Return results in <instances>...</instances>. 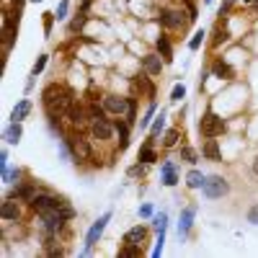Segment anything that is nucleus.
I'll use <instances>...</instances> for the list:
<instances>
[{
    "mask_svg": "<svg viewBox=\"0 0 258 258\" xmlns=\"http://www.w3.org/2000/svg\"><path fill=\"white\" fill-rule=\"evenodd\" d=\"M41 103H44L47 116H68L70 106L75 103V93L62 83H49L41 93Z\"/></svg>",
    "mask_w": 258,
    "mask_h": 258,
    "instance_id": "1",
    "label": "nucleus"
},
{
    "mask_svg": "<svg viewBox=\"0 0 258 258\" xmlns=\"http://www.w3.org/2000/svg\"><path fill=\"white\" fill-rule=\"evenodd\" d=\"M222 132H225V119L217 116L212 109H207L204 116L199 119V135H202L204 140H209V137H220Z\"/></svg>",
    "mask_w": 258,
    "mask_h": 258,
    "instance_id": "2",
    "label": "nucleus"
},
{
    "mask_svg": "<svg viewBox=\"0 0 258 258\" xmlns=\"http://www.w3.org/2000/svg\"><path fill=\"white\" fill-rule=\"evenodd\" d=\"M109 220H111V212H103L101 217L93 222V227L88 230V235H85V248H83V255H88V253L96 248V243H98V238L103 235V230H106V225H109Z\"/></svg>",
    "mask_w": 258,
    "mask_h": 258,
    "instance_id": "3",
    "label": "nucleus"
},
{
    "mask_svg": "<svg viewBox=\"0 0 258 258\" xmlns=\"http://www.w3.org/2000/svg\"><path fill=\"white\" fill-rule=\"evenodd\" d=\"M158 21H160V26H165V29H170V31H178V29H186V24H188L191 18H188L183 11H170V8H165V11H160Z\"/></svg>",
    "mask_w": 258,
    "mask_h": 258,
    "instance_id": "4",
    "label": "nucleus"
},
{
    "mask_svg": "<svg viewBox=\"0 0 258 258\" xmlns=\"http://www.w3.org/2000/svg\"><path fill=\"white\" fill-rule=\"evenodd\" d=\"M202 191H204L207 199H222V197H227V194H230V183L222 176H209L204 181Z\"/></svg>",
    "mask_w": 258,
    "mask_h": 258,
    "instance_id": "5",
    "label": "nucleus"
},
{
    "mask_svg": "<svg viewBox=\"0 0 258 258\" xmlns=\"http://www.w3.org/2000/svg\"><path fill=\"white\" fill-rule=\"evenodd\" d=\"M64 142L70 145V150H73V160L75 163H85V160H91V145H88V140H83L80 135H68L64 137Z\"/></svg>",
    "mask_w": 258,
    "mask_h": 258,
    "instance_id": "6",
    "label": "nucleus"
},
{
    "mask_svg": "<svg viewBox=\"0 0 258 258\" xmlns=\"http://www.w3.org/2000/svg\"><path fill=\"white\" fill-rule=\"evenodd\" d=\"M62 204H64V199L49 197V194H36V197L31 199V209L39 212V214H44V212H57Z\"/></svg>",
    "mask_w": 258,
    "mask_h": 258,
    "instance_id": "7",
    "label": "nucleus"
},
{
    "mask_svg": "<svg viewBox=\"0 0 258 258\" xmlns=\"http://www.w3.org/2000/svg\"><path fill=\"white\" fill-rule=\"evenodd\" d=\"M114 132H116V129H114V124L109 119H93L91 121V135L98 142H109L114 137Z\"/></svg>",
    "mask_w": 258,
    "mask_h": 258,
    "instance_id": "8",
    "label": "nucleus"
},
{
    "mask_svg": "<svg viewBox=\"0 0 258 258\" xmlns=\"http://www.w3.org/2000/svg\"><path fill=\"white\" fill-rule=\"evenodd\" d=\"M103 109H106V114L124 116L126 109H129V98H121V96H106V98H103Z\"/></svg>",
    "mask_w": 258,
    "mask_h": 258,
    "instance_id": "9",
    "label": "nucleus"
},
{
    "mask_svg": "<svg viewBox=\"0 0 258 258\" xmlns=\"http://www.w3.org/2000/svg\"><path fill=\"white\" fill-rule=\"evenodd\" d=\"M194 217H197V207H186L181 212V217H178V238H188V232H191V225H194Z\"/></svg>",
    "mask_w": 258,
    "mask_h": 258,
    "instance_id": "10",
    "label": "nucleus"
},
{
    "mask_svg": "<svg viewBox=\"0 0 258 258\" xmlns=\"http://www.w3.org/2000/svg\"><path fill=\"white\" fill-rule=\"evenodd\" d=\"M62 225H64V220L59 217L57 212H44V214H41V230H44L47 235L59 232V230H62Z\"/></svg>",
    "mask_w": 258,
    "mask_h": 258,
    "instance_id": "11",
    "label": "nucleus"
},
{
    "mask_svg": "<svg viewBox=\"0 0 258 258\" xmlns=\"http://www.w3.org/2000/svg\"><path fill=\"white\" fill-rule=\"evenodd\" d=\"M68 119H70V124L73 126H83L85 121H88L91 116H88V106H80V103H73L70 106V111H68Z\"/></svg>",
    "mask_w": 258,
    "mask_h": 258,
    "instance_id": "12",
    "label": "nucleus"
},
{
    "mask_svg": "<svg viewBox=\"0 0 258 258\" xmlns=\"http://www.w3.org/2000/svg\"><path fill=\"white\" fill-rule=\"evenodd\" d=\"M202 155H204L207 160H212V163H220V160H222V150H220L217 140L209 137V140L202 145Z\"/></svg>",
    "mask_w": 258,
    "mask_h": 258,
    "instance_id": "13",
    "label": "nucleus"
},
{
    "mask_svg": "<svg viewBox=\"0 0 258 258\" xmlns=\"http://www.w3.org/2000/svg\"><path fill=\"white\" fill-rule=\"evenodd\" d=\"M145 240H147V227H142V225H135L132 230H126V232H124V243L142 245Z\"/></svg>",
    "mask_w": 258,
    "mask_h": 258,
    "instance_id": "14",
    "label": "nucleus"
},
{
    "mask_svg": "<svg viewBox=\"0 0 258 258\" xmlns=\"http://www.w3.org/2000/svg\"><path fill=\"white\" fill-rule=\"evenodd\" d=\"M142 68H145L147 75H160V73H163L160 54H145V57H142Z\"/></svg>",
    "mask_w": 258,
    "mask_h": 258,
    "instance_id": "15",
    "label": "nucleus"
},
{
    "mask_svg": "<svg viewBox=\"0 0 258 258\" xmlns=\"http://www.w3.org/2000/svg\"><path fill=\"white\" fill-rule=\"evenodd\" d=\"M0 217H3V222H16V220L21 217L18 204H16V202H11V199H6V202H3V207H0Z\"/></svg>",
    "mask_w": 258,
    "mask_h": 258,
    "instance_id": "16",
    "label": "nucleus"
},
{
    "mask_svg": "<svg viewBox=\"0 0 258 258\" xmlns=\"http://www.w3.org/2000/svg\"><path fill=\"white\" fill-rule=\"evenodd\" d=\"M29 114H31V101H29V98H21V101L13 106V111H11V121H24Z\"/></svg>",
    "mask_w": 258,
    "mask_h": 258,
    "instance_id": "17",
    "label": "nucleus"
},
{
    "mask_svg": "<svg viewBox=\"0 0 258 258\" xmlns=\"http://www.w3.org/2000/svg\"><path fill=\"white\" fill-rule=\"evenodd\" d=\"M160 173H163V183L165 186H176L178 183V173H176V163L173 160H165L160 165Z\"/></svg>",
    "mask_w": 258,
    "mask_h": 258,
    "instance_id": "18",
    "label": "nucleus"
},
{
    "mask_svg": "<svg viewBox=\"0 0 258 258\" xmlns=\"http://www.w3.org/2000/svg\"><path fill=\"white\" fill-rule=\"evenodd\" d=\"M21 135H24V129H21V121H11L6 126V132H3V140L8 145H18L21 142Z\"/></svg>",
    "mask_w": 258,
    "mask_h": 258,
    "instance_id": "19",
    "label": "nucleus"
},
{
    "mask_svg": "<svg viewBox=\"0 0 258 258\" xmlns=\"http://www.w3.org/2000/svg\"><path fill=\"white\" fill-rule=\"evenodd\" d=\"M155 47H158V54L163 57V62H173V44H170L168 36H158Z\"/></svg>",
    "mask_w": 258,
    "mask_h": 258,
    "instance_id": "20",
    "label": "nucleus"
},
{
    "mask_svg": "<svg viewBox=\"0 0 258 258\" xmlns=\"http://www.w3.org/2000/svg\"><path fill=\"white\" fill-rule=\"evenodd\" d=\"M212 75H214V78H222V80H232V78H235L232 68H230L225 59H217V62L212 64Z\"/></svg>",
    "mask_w": 258,
    "mask_h": 258,
    "instance_id": "21",
    "label": "nucleus"
},
{
    "mask_svg": "<svg viewBox=\"0 0 258 258\" xmlns=\"http://www.w3.org/2000/svg\"><path fill=\"white\" fill-rule=\"evenodd\" d=\"M129 126H132V124H129L126 119H124V121H121V119H119V121H114V129L119 132V140H121V142H119V153L129 147Z\"/></svg>",
    "mask_w": 258,
    "mask_h": 258,
    "instance_id": "22",
    "label": "nucleus"
},
{
    "mask_svg": "<svg viewBox=\"0 0 258 258\" xmlns=\"http://www.w3.org/2000/svg\"><path fill=\"white\" fill-rule=\"evenodd\" d=\"M36 197V186L34 183H24V186H16L13 188V199H24L31 204V199Z\"/></svg>",
    "mask_w": 258,
    "mask_h": 258,
    "instance_id": "23",
    "label": "nucleus"
},
{
    "mask_svg": "<svg viewBox=\"0 0 258 258\" xmlns=\"http://www.w3.org/2000/svg\"><path fill=\"white\" fill-rule=\"evenodd\" d=\"M135 88L140 91V93H145L150 101H155V85L150 83L145 75H140V78H135Z\"/></svg>",
    "mask_w": 258,
    "mask_h": 258,
    "instance_id": "24",
    "label": "nucleus"
},
{
    "mask_svg": "<svg viewBox=\"0 0 258 258\" xmlns=\"http://www.w3.org/2000/svg\"><path fill=\"white\" fill-rule=\"evenodd\" d=\"M204 181H207V176L202 173V170H197V168H191L188 173H186V186L188 188H202Z\"/></svg>",
    "mask_w": 258,
    "mask_h": 258,
    "instance_id": "25",
    "label": "nucleus"
},
{
    "mask_svg": "<svg viewBox=\"0 0 258 258\" xmlns=\"http://www.w3.org/2000/svg\"><path fill=\"white\" fill-rule=\"evenodd\" d=\"M140 163H155L158 160V153H155V150H153V142H145L142 147H140V158H137Z\"/></svg>",
    "mask_w": 258,
    "mask_h": 258,
    "instance_id": "26",
    "label": "nucleus"
},
{
    "mask_svg": "<svg viewBox=\"0 0 258 258\" xmlns=\"http://www.w3.org/2000/svg\"><path fill=\"white\" fill-rule=\"evenodd\" d=\"M163 126H165V109H160V114L153 119V129H150V140L147 142H155V137L163 132Z\"/></svg>",
    "mask_w": 258,
    "mask_h": 258,
    "instance_id": "27",
    "label": "nucleus"
},
{
    "mask_svg": "<svg viewBox=\"0 0 258 258\" xmlns=\"http://www.w3.org/2000/svg\"><path fill=\"white\" fill-rule=\"evenodd\" d=\"M155 109H158V103H155V101H150V106H147L145 116L140 119V129H147L150 124H153V119H155Z\"/></svg>",
    "mask_w": 258,
    "mask_h": 258,
    "instance_id": "28",
    "label": "nucleus"
},
{
    "mask_svg": "<svg viewBox=\"0 0 258 258\" xmlns=\"http://www.w3.org/2000/svg\"><path fill=\"white\" fill-rule=\"evenodd\" d=\"M121 258H140L142 255V245H132V243H124V248L119 250Z\"/></svg>",
    "mask_w": 258,
    "mask_h": 258,
    "instance_id": "29",
    "label": "nucleus"
},
{
    "mask_svg": "<svg viewBox=\"0 0 258 258\" xmlns=\"http://www.w3.org/2000/svg\"><path fill=\"white\" fill-rule=\"evenodd\" d=\"M227 36H230V34H227V29H222V18H220V21H217V31H214L212 44H214V47H220V44H222V41H225Z\"/></svg>",
    "mask_w": 258,
    "mask_h": 258,
    "instance_id": "30",
    "label": "nucleus"
},
{
    "mask_svg": "<svg viewBox=\"0 0 258 258\" xmlns=\"http://www.w3.org/2000/svg\"><path fill=\"white\" fill-rule=\"evenodd\" d=\"M178 137H181V129H168V132H165V140H163V147H176Z\"/></svg>",
    "mask_w": 258,
    "mask_h": 258,
    "instance_id": "31",
    "label": "nucleus"
},
{
    "mask_svg": "<svg viewBox=\"0 0 258 258\" xmlns=\"http://www.w3.org/2000/svg\"><path fill=\"white\" fill-rule=\"evenodd\" d=\"M204 39H207V31H204V29L197 31V34L191 36V41H188V49H191V52H197V49L202 47V41H204Z\"/></svg>",
    "mask_w": 258,
    "mask_h": 258,
    "instance_id": "32",
    "label": "nucleus"
},
{
    "mask_svg": "<svg viewBox=\"0 0 258 258\" xmlns=\"http://www.w3.org/2000/svg\"><path fill=\"white\" fill-rule=\"evenodd\" d=\"M181 160H186V163H191V165H194V163L199 160L197 150H194V147H188V145H186V147H181Z\"/></svg>",
    "mask_w": 258,
    "mask_h": 258,
    "instance_id": "33",
    "label": "nucleus"
},
{
    "mask_svg": "<svg viewBox=\"0 0 258 258\" xmlns=\"http://www.w3.org/2000/svg\"><path fill=\"white\" fill-rule=\"evenodd\" d=\"M183 98H186V85H183V83L173 85V91H170V101L178 103V101H183Z\"/></svg>",
    "mask_w": 258,
    "mask_h": 258,
    "instance_id": "34",
    "label": "nucleus"
},
{
    "mask_svg": "<svg viewBox=\"0 0 258 258\" xmlns=\"http://www.w3.org/2000/svg\"><path fill=\"white\" fill-rule=\"evenodd\" d=\"M18 176H21L18 168H13V170L11 168H3V181L6 183H18Z\"/></svg>",
    "mask_w": 258,
    "mask_h": 258,
    "instance_id": "35",
    "label": "nucleus"
},
{
    "mask_svg": "<svg viewBox=\"0 0 258 258\" xmlns=\"http://www.w3.org/2000/svg\"><path fill=\"white\" fill-rule=\"evenodd\" d=\"M47 62H49V54H41L36 62H34V68H31V75H39L41 70H44L47 68Z\"/></svg>",
    "mask_w": 258,
    "mask_h": 258,
    "instance_id": "36",
    "label": "nucleus"
},
{
    "mask_svg": "<svg viewBox=\"0 0 258 258\" xmlns=\"http://www.w3.org/2000/svg\"><path fill=\"white\" fill-rule=\"evenodd\" d=\"M153 225H155V230H158V232H160V230H165V227H168V214H165V212L155 214V217H153Z\"/></svg>",
    "mask_w": 258,
    "mask_h": 258,
    "instance_id": "37",
    "label": "nucleus"
},
{
    "mask_svg": "<svg viewBox=\"0 0 258 258\" xmlns=\"http://www.w3.org/2000/svg\"><path fill=\"white\" fill-rule=\"evenodd\" d=\"M126 121H129V124H135V121H137V103H135V98H129V109H126Z\"/></svg>",
    "mask_w": 258,
    "mask_h": 258,
    "instance_id": "38",
    "label": "nucleus"
},
{
    "mask_svg": "<svg viewBox=\"0 0 258 258\" xmlns=\"http://www.w3.org/2000/svg\"><path fill=\"white\" fill-rule=\"evenodd\" d=\"M68 11H70V3H68V0H62V3L57 6V21H64V18H68Z\"/></svg>",
    "mask_w": 258,
    "mask_h": 258,
    "instance_id": "39",
    "label": "nucleus"
},
{
    "mask_svg": "<svg viewBox=\"0 0 258 258\" xmlns=\"http://www.w3.org/2000/svg\"><path fill=\"white\" fill-rule=\"evenodd\" d=\"M85 21H88V18H85V11H83V13L73 21V24H70V31H80V29L85 26Z\"/></svg>",
    "mask_w": 258,
    "mask_h": 258,
    "instance_id": "40",
    "label": "nucleus"
},
{
    "mask_svg": "<svg viewBox=\"0 0 258 258\" xmlns=\"http://www.w3.org/2000/svg\"><path fill=\"white\" fill-rule=\"evenodd\" d=\"M145 170H147V163H137V165H132L126 170L129 176H145Z\"/></svg>",
    "mask_w": 258,
    "mask_h": 258,
    "instance_id": "41",
    "label": "nucleus"
},
{
    "mask_svg": "<svg viewBox=\"0 0 258 258\" xmlns=\"http://www.w3.org/2000/svg\"><path fill=\"white\" fill-rule=\"evenodd\" d=\"M245 220H248L250 225H258V204H253V207L248 209V214H245Z\"/></svg>",
    "mask_w": 258,
    "mask_h": 258,
    "instance_id": "42",
    "label": "nucleus"
},
{
    "mask_svg": "<svg viewBox=\"0 0 258 258\" xmlns=\"http://www.w3.org/2000/svg\"><path fill=\"white\" fill-rule=\"evenodd\" d=\"M54 18H57L54 13H44V34H47V36L52 34V24H54Z\"/></svg>",
    "mask_w": 258,
    "mask_h": 258,
    "instance_id": "43",
    "label": "nucleus"
},
{
    "mask_svg": "<svg viewBox=\"0 0 258 258\" xmlns=\"http://www.w3.org/2000/svg\"><path fill=\"white\" fill-rule=\"evenodd\" d=\"M11 3H13V16L21 18V11H24V3H26V0H11Z\"/></svg>",
    "mask_w": 258,
    "mask_h": 258,
    "instance_id": "44",
    "label": "nucleus"
},
{
    "mask_svg": "<svg viewBox=\"0 0 258 258\" xmlns=\"http://www.w3.org/2000/svg\"><path fill=\"white\" fill-rule=\"evenodd\" d=\"M183 6H186V11H188V18L197 21V6H194L191 0H183Z\"/></svg>",
    "mask_w": 258,
    "mask_h": 258,
    "instance_id": "45",
    "label": "nucleus"
},
{
    "mask_svg": "<svg viewBox=\"0 0 258 258\" xmlns=\"http://www.w3.org/2000/svg\"><path fill=\"white\" fill-rule=\"evenodd\" d=\"M140 217H145V220L153 217V204H142V207H140Z\"/></svg>",
    "mask_w": 258,
    "mask_h": 258,
    "instance_id": "46",
    "label": "nucleus"
},
{
    "mask_svg": "<svg viewBox=\"0 0 258 258\" xmlns=\"http://www.w3.org/2000/svg\"><path fill=\"white\" fill-rule=\"evenodd\" d=\"M235 6V0H225V3H222V8H220V16H227V11Z\"/></svg>",
    "mask_w": 258,
    "mask_h": 258,
    "instance_id": "47",
    "label": "nucleus"
},
{
    "mask_svg": "<svg viewBox=\"0 0 258 258\" xmlns=\"http://www.w3.org/2000/svg\"><path fill=\"white\" fill-rule=\"evenodd\" d=\"M250 168H253V176H255V178H258V155H255V158H253V165H250Z\"/></svg>",
    "mask_w": 258,
    "mask_h": 258,
    "instance_id": "48",
    "label": "nucleus"
},
{
    "mask_svg": "<svg viewBox=\"0 0 258 258\" xmlns=\"http://www.w3.org/2000/svg\"><path fill=\"white\" fill-rule=\"evenodd\" d=\"M243 3H245V6H250V3H255V0H243Z\"/></svg>",
    "mask_w": 258,
    "mask_h": 258,
    "instance_id": "49",
    "label": "nucleus"
},
{
    "mask_svg": "<svg viewBox=\"0 0 258 258\" xmlns=\"http://www.w3.org/2000/svg\"><path fill=\"white\" fill-rule=\"evenodd\" d=\"M204 3H207V6H212V3H214V0H204Z\"/></svg>",
    "mask_w": 258,
    "mask_h": 258,
    "instance_id": "50",
    "label": "nucleus"
},
{
    "mask_svg": "<svg viewBox=\"0 0 258 258\" xmlns=\"http://www.w3.org/2000/svg\"><path fill=\"white\" fill-rule=\"evenodd\" d=\"M31 3H41V0H31Z\"/></svg>",
    "mask_w": 258,
    "mask_h": 258,
    "instance_id": "51",
    "label": "nucleus"
}]
</instances>
